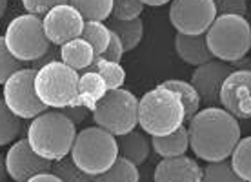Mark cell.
<instances>
[{"instance_id":"cell-31","label":"cell","mask_w":251,"mask_h":182,"mask_svg":"<svg viewBox=\"0 0 251 182\" xmlns=\"http://www.w3.org/2000/svg\"><path fill=\"white\" fill-rule=\"evenodd\" d=\"M20 68H22V62H20L19 58L13 57L11 51L7 50L4 35H0V86H4V82H6L15 71H19Z\"/></svg>"},{"instance_id":"cell-2","label":"cell","mask_w":251,"mask_h":182,"mask_svg":"<svg viewBox=\"0 0 251 182\" xmlns=\"http://www.w3.org/2000/svg\"><path fill=\"white\" fill-rule=\"evenodd\" d=\"M76 133V126L60 109H46L31 120L25 138L40 157L57 162L71 153Z\"/></svg>"},{"instance_id":"cell-39","label":"cell","mask_w":251,"mask_h":182,"mask_svg":"<svg viewBox=\"0 0 251 182\" xmlns=\"http://www.w3.org/2000/svg\"><path fill=\"white\" fill-rule=\"evenodd\" d=\"M231 64H235L239 69H250L251 60L248 57H244V58H240V60H235V62H231Z\"/></svg>"},{"instance_id":"cell-5","label":"cell","mask_w":251,"mask_h":182,"mask_svg":"<svg viewBox=\"0 0 251 182\" xmlns=\"http://www.w3.org/2000/svg\"><path fill=\"white\" fill-rule=\"evenodd\" d=\"M204 35L213 58L222 62L240 60L251 50V24L240 15H219Z\"/></svg>"},{"instance_id":"cell-20","label":"cell","mask_w":251,"mask_h":182,"mask_svg":"<svg viewBox=\"0 0 251 182\" xmlns=\"http://www.w3.org/2000/svg\"><path fill=\"white\" fill-rule=\"evenodd\" d=\"M95 57L97 55H95L93 48L82 37L73 38L60 46V60L75 71H86L95 60Z\"/></svg>"},{"instance_id":"cell-11","label":"cell","mask_w":251,"mask_h":182,"mask_svg":"<svg viewBox=\"0 0 251 182\" xmlns=\"http://www.w3.org/2000/svg\"><path fill=\"white\" fill-rule=\"evenodd\" d=\"M4 162H6V173L9 179H13V182H27L38 173L51 171L53 166L51 160L42 158L33 150L27 138H19L9 146Z\"/></svg>"},{"instance_id":"cell-40","label":"cell","mask_w":251,"mask_h":182,"mask_svg":"<svg viewBox=\"0 0 251 182\" xmlns=\"http://www.w3.org/2000/svg\"><path fill=\"white\" fill-rule=\"evenodd\" d=\"M6 162H4V157L0 155V182H4L6 181Z\"/></svg>"},{"instance_id":"cell-15","label":"cell","mask_w":251,"mask_h":182,"mask_svg":"<svg viewBox=\"0 0 251 182\" xmlns=\"http://www.w3.org/2000/svg\"><path fill=\"white\" fill-rule=\"evenodd\" d=\"M204 170L195 158L188 155L162 158L155 168V182H202Z\"/></svg>"},{"instance_id":"cell-33","label":"cell","mask_w":251,"mask_h":182,"mask_svg":"<svg viewBox=\"0 0 251 182\" xmlns=\"http://www.w3.org/2000/svg\"><path fill=\"white\" fill-rule=\"evenodd\" d=\"M22 4H24L27 13L37 15V17H44L53 7L60 6V4H69V0H22Z\"/></svg>"},{"instance_id":"cell-42","label":"cell","mask_w":251,"mask_h":182,"mask_svg":"<svg viewBox=\"0 0 251 182\" xmlns=\"http://www.w3.org/2000/svg\"><path fill=\"white\" fill-rule=\"evenodd\" d=\"M4 182H6V181H4Z\"/></svg>"},{"instance_id":"cell-27","label":"cell","mask_w":251,"mask_h":182,"mask_svg":"<svg viewBox=\"0 0 251 182\" xmlns=\"http://www.w3.org/2000/svg\"><path fill=\"white\" fill-rule=\"evenodd\" d=\"M231 166L240 179L251 182V135L239 140L231 153Z\"/></svg>"},{"instance_id":"cell-13","label":"cell","mask_w":251,"mask_h":182,"mask_svg":"<svg viewBox=\"0 0 251 182\" xmlns=\"http://www.w3.org/2000/svg\"><path fill=\"white\" fill-rule=\"evenodd\" d=\"M48 40L55 46H62L73 38L82 37L86 20L71 4H60L48 11L42 19Z\"/></svg>"},{"instance_id":"cell-37","label":"cell","mask_w":251,"mask_h":182,"mask_svg":"<svg viewBox=\"0 0 251 182\" xmlns=\"http://www.w3.org/2000/svg\"><path fill=\"white\" fill-rule=\"evenodd\" d=\"M27 182H62V179H58L53 171H44V173H38V175L31 177Z\"/></svg>"},{"instance_id":"cell-3","label":"cell","mask_w":251,"mask_h":182,"mask_svg":"<svg viewBox=\"0 0 251 182\" xmlns=\"http://www.w3.org/2000/svg\"><path fill=\"white\" fill-rule=\"evenodd\" d=\"M186 122L182 102L173 91L158 84L138 101V126L146 135L162 137L176 131Z\"/></svg>"},{"instance_id":"cell-38","label":"cell","mask_w":251,"mask_h":182,"mask_svg":"<svg viewBox=\"0 0 251 182\" xmlns=\"http://www.w3.org/2000/svg\"><path fill=\"white\" fill-rule=\"evenodd\" d=\"M144 6H151V7H158V6H164V4H168L171 0H140Z\"/></svg>"},{"instance_id":"cell-30","label":"cell","mask_w":251,"mask_h":182,"mask_svg":"<svg viewBox=\"0 0 251 182\" xmlns=\"http://www.w3.org/2000/svg\"><path fill=\"white\" fill-rule=\"evenodd\" d=\"M202 182H246L237 175V171L233 170L231 162L220 160V162H209L204 168Z\"/></svg>"},{"instance_id":"cell-14","label":"cell","mask_w":251,"mask_h":182,"mask_svg":"<svg viewBox=\"0 0 251 182\" xmlns=\"http://www.w3.org/2000/svg\"><path fill=\"white\" fill-rule=\"evenodd\" d=\"M231 71L233 68L229 64L217 60V58L195 68L193 75H191V84L199 91L202 102H206L207 106L219 104L220 88Z\"/></svg>"},{"instance_id":"cell-29","label":"cell","mask_w":251,"mask_h":182,"mask_svg":"<svg viewBox=\"0 0 251 182\" xmlns=\"http://www.w3.org/2000/svg\"><path fill=\"white\" fill-rule=\"evenodd\" d=\"M51 171L58 177V179H62V182H93V177L88 175V173H84V171L73 162V158L69 157H64L57 162H53L51 166Z\"/></svg>"},{"instance_id":"cell-19","label":"cell","mask_w":251,"mask_h":182,"mask_svg":"<svg viewBox=\"0 0 251 182\" xmlns=\"http://www.w3.org/2000/svg\"><path fill=\"white\" fill-rule=\"evenodd\" d=\"M151 148L162 158H173L186 155L189 150V133L186 126H180L176 131L162 137H151Z\"/></svg>"},{"instance_id":"cell-8","label":"cell","mask_w":251,"mask_h":182,"mask_svg":"<svg viewBox=\"0 0 251 182\" xmlns=\"http://www.w3.org/2000/svg\"><path fill=\"white\" fill-rule=\"evenodd\" d=\"M91 117L95 126L113 133L115 137L126 135L138 126V99L129 89H111L97 104Z\"/></svg>"},{"instance_id":"cell-24","label":"cell","mask_w":251,"mask_h":182,"mask_svg":"<svg viewBox=\"0 0 251 182\" xmlns=\"http://www.w3.org/2000/svg\"><path fill=\"white\" fill-rule=\"evenodd\" d=\"M86 71L99 73L104 78L109 91L122 88L126 82V69L120 66V62H109V60H104L102 57H95V60Z\"/></svg>"},{"instance_id":"cell-1","label":"cell","mask_w":251,"mask_h":182,"mask_svg":"<svg viewBox=\"0 0 251 182\" xmlns=\"http://www.w3.org/2000/svg\"><path fill=\"white\" fill-rule=\"evenodd\" d=\"M188 122L189 150L206 162L227 160L242 138L239 119L224 107L209 106L201 109Z\"/></svg>"},{"instance_id":"cell-16","label":"cell","mask_w":251,"mask_h":182,"mask_svg":"<svg viewBox=\"0 0 251 182\" xmlns=\"http://www.w3.org/2000/svg\"><path fill=\"white\" fill-rule=\"evenodd\" d=\"M175 51L189 66H202V64L213 60V55L207 48L206 35H184L176 33L175 37Z\"/></svg>"},{"instance_id":"cell-36","label":"cell","mask_w":251,"mask_h":182,"mask_svg":"<svg viewBox=\"0 0 251 182\" xmlns=\"http://www.w3.org/2000/svg\"><path fill=\"white\" fill-rule=\"evenodd\" d=\"M66 117H68L73 124H82L84 120L88 119L89 115H91V111H89L88 107H84V106H68V107H62L60 109Z\"/></svg>"},{"instance_id":"cell-41","label":"cell","mask_w":251,"mask_h":182,"mask_svg":"<svg viewBox=\"0 0 251 182\" xmlns=\"http://www.w3.org/2000/svg\"><path fill=\"white\" fill-rule=\"evenodd\" d=\"M6 9H7V0H0V19L4 17Z\"/></svg>"},{"instance_id":"cell-32","label":"cell","mask_w":251,"mask_h":182,"mask_svg":"<svg viewBox=\"0 0 251 182\" xmlns=\"http://www.w3.org/2000/svg\"><path fill=\"white\" fill-rule=\"evenodd\" d=\"M142 11H144V4L140 0H113L111 19L131 20L140 17Z\"/></svg>"},{"instance_id":"cell-4","label":"cell","mask_w":251,"mask_h":182,"mask_svg":"<svg viewBox=\"0 0 251 182\" xmlns=\"http://www.w3.org/2000/svg\"><path fill=\"white\" fill-rule=\"evenodd\" d=\"M69 157L84 173L97 177L109 170L119 158V142L113 133L89 126L76 133Z\"/></svg>"},{"instance_id":"cell-35","label":"cell","mask_w":251,"mask_h":182,"mask_svg":"<svg viewBox=\"0 0 251 182\" xmlns=\"http://www.w3.org/2000/svg\"><path fill=\"white\" fill-rule=\"evenodd\" d=\"M124 46L120 42V38L111 31V40H109V46H107V50L102 53L100 57L104 60H109V62H120V58L124 55Z\"/></svg>"},{"instance_id":"cell-34","label":"cell","mask_w":251,"mask_h":182,"mask_svg":"<svg viewBox=\"0 0 251 182\" xmlns=\"http://www.w3.org/2000/svg\"><path fill=\"white\" fill-rule=\"evenodd\" d=\"M219 15H248V2L246 0H215Z\"/></svg>"},{"instance_id":"cell-22","label":"cell","mask_w":251,"mask_h":182,"mask_svg":"<svg viewBox=\"0 0 251 182\" xmlns=\"http://www.w3.org/2000/svg\"><path fill=\"white\" fill-rule=\"evenodd\" d=\"M160 86H164V88H168L170 91H173V93L178 97V101L182 102L184 113H186V122H188L195 113L201 111L202 99L191 82L180 80V78H170V80L162 82Z\"/></svg>"},{"instance_id":"cell-25","label":"cell","mask_w":251,"mask_h":182,"mask_svg":"<svg viewBox=\"0 0 251 182\" xmlns=\"http://www.w3.org/2000/svg\"><path fill=\"white\" fill-rule=\"evenodd\" d=\"M82 38L93 48L95 55L100 57L107 50L109 40H111V29L104 22H95V20H86L84 29H82Z\"/></svg>"},{"instance_id":"cell-26","label":"cell","mask_w":251,"mask_h":182,"mask_svg":"<svg viewBox=\"0 0 251 182\" xmlns=\"http://www.w3.org/2000/svg\"><path fill=\"white\" fill-rule=\"evenodd\" d=\"M69 4L80 13L84 20L104 22L111 17L113 0H69Z\"/></svg>"},{"instance_id":"cell-23","label":"cell","mask_w":251,"mask_h":182,"mask_svg":"<svg viewBox=\"0 0 251 182\" xmlns=\"http://www.w3.org/2000/svg\"><path fill=\"white\" fill-rule=\"evenodd\" d=\"M93 182H140L138 166L119 155L109 170L93 177Z\"/></svg>"},{"instance_id":"cell-18","label":"cell","mask_w":251,"mask_h":182,"mask_svg":"<svg viewBox=\"0 0 251 182\" xmlns=\"http://www.w3.org/2000/svg\"><path fill=\"white\" fill-rule=\"evenodd\" d=\"M106 82L99 73L95 71H84L78 77V102L76 106L88 107L89 111L93 113V109L97 107V104L102 101V97L107 93Z\"/></svg>"},{"instance_id":"cell-7","label":"cell","mask_w":251,"mask_h":182,"mask_svg":"<svg viewBox=\"0 0 251 182\" xmlns=\"http://www.w3.org/2000/svg\"><path fill=\"white\" fill-rule=\"evenodd\" d=\"M7 50L20 62L40 60L50 53L51 42L44 33L42 19L31 13L19 15L7 24L4 33Z\"/></svg>"},{"instance_id":"cell-12","label":"cell","mask_w":251,"mask_h":182,"mask_svg":"<svg viewBox=\"0 0 251 182\" xmlns=\"http://www.w3.org/2000/svg\"><path fill=\"white\" fill-rule=\"evenodd\" d=\"M219 104L237 119H251V69H235L227 75Z\"/></svg>"},{"instance_id":"cell-9","label":"cell","mask_w":251,"mask_h":182,"mask_svg":"<svg viewBox=\"0 0 251 182\" xmlns=\"http://www.w3.org/2000/svg\"><path fill=\"white\" fill-rule=\"evenodd\" d=\"M35 75L37 69L20 68L2 86V97H4L2 101L6 102L9 111L17 115L20 120H33L48 109L37 97Z\"/></svg>"},{"instance_id":"cell-28","label":"cell","mask_w":251,"mask_h":182,"mask_svg":"<svg viewBox=\"0 0 251 182\" xmlns=\"http://www.w3.org/2000/svg\"><path fill=\"white\" fill-rule=\"evenodd\" d=\"M20 119L9 111L6 102L0 101V146H7L15 142L20 135Z\"/></svg>"},{"instance_id":"cell-21","label":"cell","mask_w":251,"mask_h":182,"mask_svg":"<svg viewBox=\"0 0 251 182\" xmlns=\"http://www.w3.org/2000/svg\"><path fill=\"white\" fill-rule=\"evenodd\" d=\"M109 24L107 27L120 38V42L124 46V51H133L144 37V22L140 17L131 20H119V19H107Z\"/></svg>"},{"instance_id":"cell-10","label":"cell","mask_w":251,"mask_h":182,"mask_svg":"<svg viewBox=\"0 0 251 182\" xmlns=\"http://www.w3.org/2000/svg\"><path fill=\"white\" fill-rule=\"evenodd\" d=\"M219 17L215 0H171L170 20L184 35H204Z\"/></svg>"},{"instance_id":"cell-17","label":"cell","mask_w":251,"mask_h":182,"mask_svg":"<svg viewBox=\"0 0 251 182\" xmlns=\"http://www.w3.org/2000/svg\"><path fill=\"white\" fill-rule=\"evenodd\" d=\"M117 142H119V155L120 157L131 160L133 164H144L150 157L151 151V140L148 138L144 131H138V130H133V131L126 133V135H120L117 137Z\"/></svg>"},{"instance_id":"cell-6","label":"cell","mask_w":251,"mask_h":182,"mask_svg":"<svg viewBox=\"0 0 251 182\" xmlns=\"http://www.w3.org/2000/svg\"><path fill=\"white\" fill-rule=\"evenodd\" d=\"M78 71L62 60H50L37 69L35 91L48 109H62L78 102Z\"/></svg>"}]
</instances>
